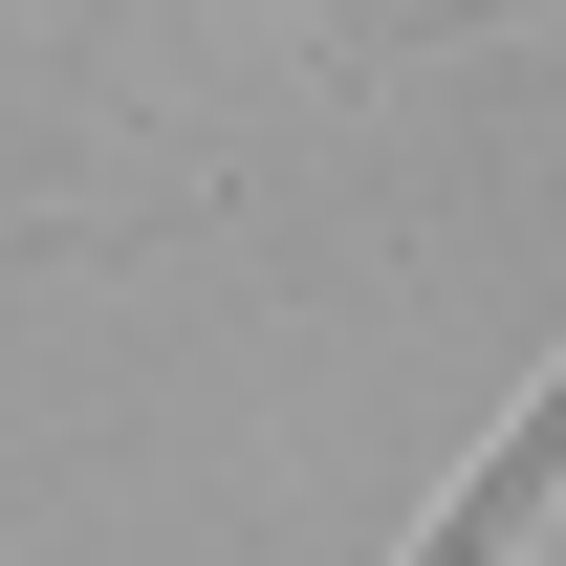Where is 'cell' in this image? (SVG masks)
Instances as JSON below:
<instances>
[{"mask_svg":"<svg viewBox=\"0 0 566 566\" xmlns=\"http://www.w3.org/2000/svg\"><path fill=\"white\" fill-rule=\"evenodd\" d=\"M545 501H566V349H545V392H523V415H501L480 458L436 480V523H415V566H523V545H545Z\"/></svg>","mask_w":566,"mask_h":566,"instance_id":"obj_1","label":"cell"}]
</instances>
